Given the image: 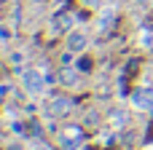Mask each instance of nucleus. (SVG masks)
I'll use <instances>...</instances> for the list:
<instances>
[{
  "label": "nucleus",
  "instance_id": "7ed1b4c3",
  "mask_svg": "<svg viewBox=\"0 0 153 150\" xmlns=\"http://www.w3.org/2000/svg\"><path fill=\"white\" fill-rule=\"evenodd\" d=\"M132 99H134L137 107H153V91L151 89H137L132 94Z\"/></svg>",
  "mask_w": 153,
  "mask_h": 150
},
{
  "label": "nucleus",
  "instance_id": "39448f33",
  "mask_svg": "<svg viewBox=\"0 0 153 150\" xmlns=\"http://www.w3.org/2000/svg\"><path fill=\"white\" fill-rule=\"evenodd\" d=\"M67 46H70L73 51H81V48L86 46V35H81V32H73V35H70V40H67Z\"/></svg>",
  "mask_w": 153,
  "mask_h": 150
},
{
  "label": "nucleus",
  "instance_id": "f257e3e1",
  "mask_svg": "<svg viewBox=\"0 0 153 150\" xmlns=\"http://www.w3.org/2000/svg\"><path fill=\"white\" fill-rule=\"evenodd\" d=\"M22 81H24V86H27V91H32V94H40V91H43V86H46L38 70H27Z\"/></svg>",
  "mask_w": 153,
  "mask_h": 150
},
{
  "label": "nucleus",
  "instance_id": "f03ea898",
  "mask_svg": "<svg viewBox=\"0 0 153 150\" xmlns=\"http://www.w3.org/2000/svg\"><path fill=\"white\" fill-rule=\"evenodd\" d=\"M81 140H83L81 129H73V126H70V129H65V132H62V148H65V150H75Z\"/></svg>",
  "mask_w": 153,
  "mask_h": 150
},
{
  "label": "nucleus",
  "instance_id": "20e7f679",
  "mask_svg": "<svg viewBox=\"0 0 153 150\" xmlns=\"http://www.w3.org/2000/svg\"><path fill=\"white\" fill-rule=\"evenodd\" d=\"M70 107H73V102H70L67 97H62V99H54V102H51V115H65Z\"/></svg>",
  "mask_w": 153,
  "mask_h": 150
}]
</instances>
